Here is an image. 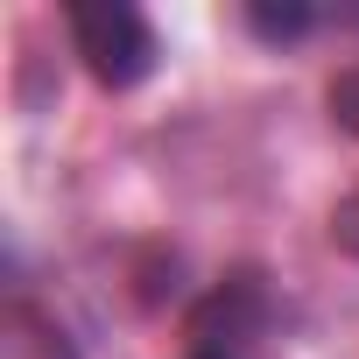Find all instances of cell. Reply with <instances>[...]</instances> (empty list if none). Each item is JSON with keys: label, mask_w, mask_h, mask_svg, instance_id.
<instances>
[{"label": "cell", "mask_w": 359, "mask_h": 359, "mask_svg": "<svg viewBox=\"0 0 359 359\" xmlns=\"http://www.w3.org/2000/svg\"><path fill=\"white\" fill-rule=\"evenodd\" d=\"M64 29H71L78 64H85L106 92H134V85H148L155 64H162V36H155V22L134 8V0H71V8H64Z\"/></svg>", "instance_id": "6da1fadb"}, {"label": "cell", "mask_w": 359, "mask_h": 359, "mask_svg": "<svg viewBox=\"0 0 359 359\" xmlns=\"http://www.w3.org/2000/svg\"><path fill=\"white\" fill-rule=\"evenodd\" d=\"M240 22H247L261 43H303V36H317V29H324V15H317V8H247Z\"/></svg>", "instance_id": "7a4b0ae2"}, {"label": "cell", "mask_w": 359, "mask_h": 359, "mask_svg": "<svg viewBox=\"0 0 359 359\" xmlns=\"http://www.w3.org/2000/svg\"><path fill=\"white\" fill-rule=\"evenodd\" d=\"M324 106H331V120L359 141V64H345L338 78H331V92H324Z\"/></svg>", "instance_id": "3957f363"}, {"label": "cell", "mask_w": 359, "mask_h": 359, "mask_svg": "<svg viewBox=\"0 0 359 359\" xmlns=\"http://www.w3.org/2000/svg\"><path fill=\"white\" fill-rule=\"evenodd\" d=\"M331 247L359 261V191H352V198H338V212H331Z\"/></svg>", "instance_id": "277c9868"}, {"label": "cell", "mask_w": 359, "mask_h": 359, "mask_svg": "<svg viewBox=\"0 0 359 359\" xmlns=\"http://www.w3.org/2000/svg\"><path fill=\"white\" fill-rule=\"evenodd\" d=\"M191 359H233V352H191Z\"/></svg>", "instance_id": "5b68a950"}]
</instances>
